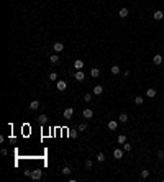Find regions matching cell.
Returning <instances> with one entry per match:
<instances>
[{"label": "cell", "mask_w": 164, "mask_h": 182, "mask_svg": "<svg viewBox=\"0 0 164 182\" xmlns=\"http://www.w3.org/2000/svg\"><path fill=\"white\" fill-rule=\"evenodd\" d=\"M41 176H43V172H41L39 169L31 171V179H33V181H39V179H41Z\"/></svg>", "instance_id": "1"}, {"label": "cell", "mask_w": 164, "mask_h": 182, "mask_svg": "<svg viewBox=\"0 0 164 182\" xmlns=\"http://www.w3.org/2000/svg\"><path fill=\"white\" fill-rule=\"evenodd\" d=\"M56 89L64 92L66 89H67V82H66V81H57V84H56Z\"/></svg>", "instance_id": "2"}, {"label": "cell", "mask_w": 164, "mask_h": 182, "mask_svg": "<svg viewBox=\"0 0 164 182\" xmlns=\"http://www.w3.org/2000/svg\"><path fill=\"white\" fill-rule=\"evenodd\" d=\"M82 115H84V118L90 120L92 117H94V112H92L90 108H85V110H84V112H82Z\"/></svg>", "instance_id": "3"}, {"label": "cell", "mask_w": 164, "mask_h": 182, "mask_svg": "<svg viewBox=\"0 0 164 182\" xmlns=\"http://www.w3.org/2000/svg\"><path fill=\"white\" fill-rule=\"evenodd\" d=\"M72 113H74L72 108H66V110H64V118H66V120H71V118H72Z\"/></svg>", "instance_id": "4"}, {"label": "cell", "mask_w": 164, "mask_h": 182, "mask_svg": "<svg viewBox=\"0 0 164 182\" xmlns=\"http://www.w3.org/2000/svg\"><path fill=\"white\" fill-rule=\"evenodd\" d=\"M53 49H54L56 53H61V51L64 49V44H63V43H59V41H57V43H54V46H53Z\"/></svg>", "instance_id": "5"}, {"label": "cell", "mask_w": 164, "mask_h": 182, "mask_svg": "<svg viewBox=\"0 0 164 182\" xmlns=\"http://www.w3.org/2000/svg\"><path fill=\"white\" fill-rule=\"evenodd\" d=\"M74 67H76L77 71H81L82 67H84V61H81V59H76V61H74Z\"/></svg>", "instance_id": "6"}, {"label": "cell", "mask_w": 164, "mask_h": 182, "mask_svg": "<svg viewBox=\"0 0 164 182\" xmlns=\"http://www.w3.org/2000/svg\"><path fill=\"white\" fill-rule=\"evenodd\" d=\"M113 157L115 159H121L123 157V151L121 149H113Z\"/></svg>", "instance_id": "7"}, {"label": "cell", "mask_w": 164, "mask_h": 182, "mask_svg": "<svg viewBox=\"0 0 164 182\" xmlns=\"http://www.w3.org/2000/svg\"><path fill=\"white\" fill-rule=\"evenodd\" d=\"M153 63H154L156 66H159V64L163 63V56H161V54H154V57H153Z\"/></svg>", "instance_id": "8"}, {"label": "cell", "mask_w": 164, "mask_h": 182, "mask_svg": "<svg viewBox=\"0 0 164 182\" xmlns=\"http://www.w3.org/2000/svg\"><path fill=\"white\" fill-rule=\"evenodd\" d=\"M74 77H76V81H79V82H82L84 79H85V75H84V72H82V71H77Z\"/></svg>", "instance_id": "9"}, {"label": "cell", "mask_w": 164, "mask_h": 182, "mask_svg": "<svg viewBox=\"0 0 164 182\" xmlns=\"http://www.w3.org/2000/svg\"><path fill=\"white\" fill-rule=\"evenodd\" d=\"M117 128H118V121H115V120L108 121V130H117Z\"/></svg>", "instance_id": "10"}, {"label": "cell", "mask_w": 164, "mask_h": 182, "mask_svg": "<svg viewBox=\"0 0 164 182\" xmlns=\"http://www.w3.org/2000/svg\"><path fill=\"white\" fill-rule=\"evenodd\" d=\"M38 107H39V102H38V100H33V102H30V110H36Z\"/></svg>", "instance_id": "11"}, {"label": "cell", "mask_w": 164, "mask_h": 182, "mask_svg": "<svg viewBox=\"0 0 164 182\" xmlns=\"http://www.w3.org/2000/svg\"><path fill=\"white\" fill-rule=\"evenodd\" d=\"M118 15L121 17V18H126V17H128V8H121L118 12Z\"/></svg>", "instance_id": "12"}, {"label": "cell", "mask_w": 164, "mask_h": 182, "mask_svg": "<svg viewBox=\"0 0 164 182\" xmlns=\"http://www.w3.org/2000/svg\"><path fill=\"white\" fill-rule=\"evenodd\" d=\"M102 92H103L102 85H95V87H94V94H95V95H100Z\"/></svg>", "instance_id": "13"}, {"label": "cell", "mask_w": 164, "mask_h": 182, "mask_svg": "<svg viewBox=\"0 0 164 182\" xmlns=\"http://www.w3.org/2000/svg\"><path fill=\"white\" fill-rule=\"evenodd\" d=\"M38 120H39V123H41V125H44L46 121H48V117H46L44 113H41V115L38 117Z\"/></svg>", "instance_id": "14"}, {"label": "cell", "mask_w": 164, "mask_h": 182, "mask_svg": "<svg viewBox=\"0 0 164 182\" xmlns=\"http://www.w3.org/2000/svg\"><path fill=\"white\" fill-rule=\"evenodd\" d=\"M49 61H51L53 64L59 63V56H57V54H51V56H49Z\"/></svg>", "instance_id": "15"}, {"label": "cell", "mask_w": 164, "mask_h": 182, "mask_svg": "<svg viewBox=\"0 0 164 182\" xmlns=\"http://www.w3.org/2000/svg\"><path fill=\"white\" fill-rule=\"evenodd\" d=\"M164 13L161 12V10H158V12H154V20H163Z\"/></svg>", "instance_id": "16"}, {"label": "cell", "mask_w": 164, "mask_h": 182, "mask_svg": "<svg viewBox=\"0 0 164 182\" xmlns=\"http://www.w3.org/2000/svg\"><path fill=\"white\" fill-rule=\"evenodd\" d=\"M117 141H118V144H125V143H126V136H125V135H120Z\"/></svg>", "instance_id": "17"}, {"label": "cell", "mask_w": 164, "mask_h": 182, "mask_svg": "<svg viewBox=\"0 0 164 182\" xmlns=\"http://www.w3.org/2000/svg\"><path fill=\"white\" fill-rule=\"evenodd\" d=\"M118 120L121 121V123H126V121H128V115H126V113H121V115L118 117Z\"/></svg>", "instance_id": "18"}, {"label": "cell", "mask_w": 164, "mask_h": 182, "mask_svg": "<svg viewBox=\"0 0 164 182\" xmlns=\"http://www.w3.org/2000/svg\"><path fill=\"white\" fill-rule=\"evenodd\" d=\"M90 75H92V77H99V75H100V71L95 67V69H92V71H90Z\"/></svg>", "instance_id": "19"}, {"label": "cell", "mask_w": 164, "mask_h": 182, "mask_svg": "<svg viewBox=\"0 0 164 182\" xmlns=\"http://www.w3.org/2000/svg\"><path fill=\"white\" fill-rule=\"evenodd\" d=\"M110 71H112V74H115V75H117V74H120V67H118V66H112V69H110Z\"/></svg>", "instance_id": "20"}, {"label": "cell", "mask_w": 164, "mask_h": 182, "mask_svg": "<svg viewBox=\"0 0 164 182\" xmlns=\"http://www.w3.org/2000/svg\"><path fill=\"white\" fill-rule=\"evenodd\" d=\"M146 95H148V97H154L156 90H154V89H148V90H146Z\"/></svg>", "instance_id": "21"}, {"label": "cell", "mask_w": 164, "mask_h": 182, "mask_svg": "<svg viewBox=\"0 0 164 182\" xmlns=\"http://www.w3.org/2000/svg\"><path fill=\"white\" fill-rule=\"evenodd\" d=\"M63 174L64 176H69V174H71V167H69V166H64L63 167Z\"/></svg>", "instance_id": "22"}, {"label": "cell", "mask_w": 164, "mask_h": 182, "mask_svg": "<svg viewBox=\"0 0 164 182\" xmlns=\"http://www.w3.org/2000/svg\"><path fill=\"white\" fill-rule=\"evenodd\" d=\"M97 161L103 163V161H105V154H103V153H99V154H97Z\"/></svg>", "instance_id": "23"}, {"label": "cell", "mask_w": 164, "mask_h": 182, "mask_svg": "<svg viewBox=\"0 0 164 182\" xmlns=\"http://www.w3.org/2000/svg\"><path fill=\"white\" fill-rule=\"evenodd\" d=\"M135 103L136 105H143V97H135Z\"/></svg>", "instance_id": "24"}, {"label": "cell", "mask_w": 164, "mask_h": 182, "mask_svg": "<svg viewBox=\"0 0 164 182\" xmlns=\"http://www.w3.org/2000/svg\"><path fill=\"white\" fill-rule=\"evenodd\" d=\"M148 176H149V171H141V179H148Z\"/></svg>", "instance_id": "25"}, {"label": "cell", "mask_w": 164, "mask_h": 182, "mask_svg": "<svg viewBox=\"0 0 164 182\" xmlns=\"http://www.w3.org/2000/svg\"><path fill=\"white\" fill-rule=\"evenodd\" d=\"M92 166H94V161H90V159H87V161H85V167H87V169H90Z\"/></svg>", "instance_id": "26"}, {"label": "cell", "mask_w": 164, "mask_h": 182, "mask_svg": "<svg viewBox=\"0 0 164 182\" xmlns=\"http://www.w3.org/2000/svg\"><path fill=\"white\" fill-rule=\"evenodd\" d=\"M123 151H131V144L130 143H125L123 144Z\"/></svg>", "instance_id": "27"}, {"label": "cell", "mask_w": 164, "mask_h": 182, "mask_svg": "<svg viewBox=\"0 0 164 182\" xmlns=\"http://www.w3.org/2000/svg\"><path fill=\"white\" fill-rule=\"evenodd\" d=\"M84 100H85V102H90L92 100V94H85V95H84Z\"/></svg>", "instance_id": "28"}, {"label": "cell", "mask_w": 164, "mask_h": 182, "mask_svg": "<svg viewBox=\"0 0 164 182\" xmlns=\"http://www.w3.org/2000/svg\"><path fill=\"white\" fill-rule=\"evenodd\" d=\"M56 79H57V74H56V72L49 74V81H56Z\"/></svg>", "instance_id": "29"}, {"label": "cell", "mask_w": 164, "mask_h": 182, "mask_svg": "<svg viewBox=\"0 0 164 182\" xmlns=\"http://www.w3.org/2000/svg\"><path fill=\"white\" fill-rule=\"evenodd\" d=\"M85 128H87V125H85V123H81V125H79V128H77V130H79V131H84Z\"/></svg>", "instance_id": "30"}, {"label": "cell", "mask_w": 164, "mask_h": 182, "mask_svg": "<svg viewBox=\"0 0 164 182\" xmlns=\"http://www.w3.org/2000/svg\"><path fill=\"white\" fill-rule=\"evenodd\" d=\"M158 159H164V151H158Z\"/></svg>", "instance_id": "31"}, {"label": "cell", "mask_w": 164, "mask_h": 182, "mask_svg": "<svg viewBox=\"0 0 164 182\" xmlns=\"http://www.w3.org/2000/svg\"><path fill=\"white\" fill-rule=\"evenodd\" d=\"M69 136H71V138H77V131H71Z\"/></svg>", "instance_id": "32"}, {"label": "cell", "mask_w": 164, "mask_h": 182, "mask_svg": "<svg viewBox=\"0 0 164 182\" xmlns=\"http://www.w3.org/2000/svg\"><path fill=\"white\" fill-rule=\"evenodd\" d=\"M23 174H25L26 177H31V171H23Z\"/></svg>", "instance_id": "33"}]
</instances>
